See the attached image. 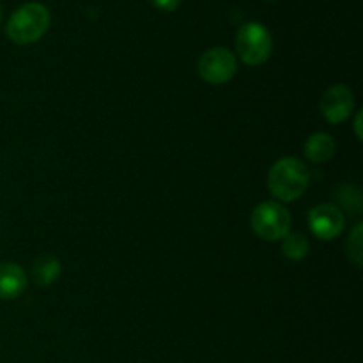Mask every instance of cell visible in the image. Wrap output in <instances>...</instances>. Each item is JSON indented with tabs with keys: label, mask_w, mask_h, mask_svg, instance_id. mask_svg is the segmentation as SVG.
<instances>
[{
	"label": "cell",
	"mask_w": 363,
	"mask_h": 363,
	"mask_svg": "<svg viewBox=\"0 0 363 363\" xmlns=\"http://www.w3.org/2000/svg\"><path fill=\"white\" fill-rule=\"evenodd\" d=\"M160 11H174L181 4V0H151Z\"/></svg>",
	"instance_id": "cell-13"
},
{
	"label": "cell",
	"mask_w": 363,
	"mask_h": 363,
	"mask_svg": "<svg viewBox=\"0 0 363 363\" xmlns=\"http://www.w3.org/2000/svg\"><path fill=\"white\" fill-rule=\"evenodd\" d=\"M27 289V275L14 262H0V300H14Z\"/></svg>",
	"instance_id": "cell-8"
},
{
	"label": "cell",
	"mask_w": 363,
	"mask_h": 363,
	"mask_svg": "<svg viewBox=\"0 0 363 363\" xmlns=\"http://www.w3.org/2000/svg\"><path fill=\"white\" fill-rule=\"evenodd\" d=\"M0 21H2V6H0Z\"/></svg>",
	"instance_id": "cell-15"
},
{
	"label": "cell",
	"mask_w": 363,
	"mask_h": 363,
	"mask_svg": "<svg viewBox=\"0 0 363 363\" xmlns=\"http://www.w3.org/2000/svg\"><path fill=\"white\" fill-rule=\"evenodd\" d=\"M362 223H358L350 234V240H347V255H350L351 261L360 268L362 266Z\"/></svg>",
	"instance_id": "cell-12"
},
{
	"label": "cell",
	"mask_w": 363,
	"mask_h": 363,
	"mask_svg": "<svg viewBox=\"0 0 363 363\" xmlns=\"http://www.w3.org/2000/svg\"><path fill=\"white\" fill-rule=\"evenodd\" d=\"M308 250H311V245L303 234L289 233L282 240V252L291 261H301V259L307 257Z\"/></svg>",
	"instance_id": "cell-11"
},
{
	"label": "cell",
	"mask_w": 363,
	"mask_h": 363,
	"mask_svg": "<svg viewBox=\"0 0 363 363\" xmlns=\"http://www.w3.org/2000/svg\"><path fill=\"white\" fill-rule=\"evenodd\" d=\"M308 223L311 230L319 238V240H335L344 230V215L339 208L333 204L315 206L308 215Z\"/></svg>",
	"instance_id": "cell-7"
},
{
	"label": "cell",
	"mask_w": 363,
	"mask_h": 363,
	"mask_svg": "<svg viewBox=\"0 0 363 363\" xmlns=\"http://www.w3.org/2000/svg\"><path fill=\"white\" fill-rule=\"evenodd\" d=\"M311 174L298 158H282L269 169L268 188L280 202L298 201L307 191Z\"/></svg>",
	"instance_id": "cell-1"
},
{
	"label": "cell",
	"mask_w": 363,
	"mask_h": 363,
	"mask_svg": "<svg viewBox=\"0 0 363 363\" xmlns=\"http://www.w3.org/2000/svg\"><path fill=\"white\" fill-rule=\"evenodd\" d=\"M250 227L261 240L279 241L289 234L291 215L277 201L261 202L250 215Z\"/></svg>",
	"instance_id": "cell-4"
},
{
	"label": "cell",
	"mask_w": 363,
	"mask_h": 363,
	"mask_svg": "<svg viewBox=\"0 0 363 363\" xmlns=\"http://www.w3.org/2000/svg\"><path fill=\"white\" fill-rule=\"evenodd\" d=\"M60 275V262L59 259L53 257V255H43L38 261L34 262V268H32V277H34V282L39 286L46 287L52 286Z\"/></svg>",
	"instance_id": "cell-10"
},
{
	"label": "cell",
	"mask_w": 363,
	"mask_h": 363,
	"mask_svg": "<svg viewBox=\"0 0 363 363\" xmlns=\"http://www.w3.org/2000/svg\"><path fill=\"white\" fill-rule=\"evenodd\" d=\"M321 113L325 119L332 124L344 123L347 117L353 113L354 98L353 92L346 85H333L323 94L321 103H319Z\"/></svg>",
	"instance_id": "cell-6"
},
{
	"label": "cell",
	"mask_w": 363,
	"mask_h": 363,
	"mask_svg": "<svg viewBox=\"0 0 363 363\" xmlns=\"http://www.w3.org/2000/svg\"><path fill=\"white\" fill-rule=\"evenodd\" d=\"M234 43H236V52L240 59L248 66H261L272 55V34L264 25L257 21H248L241 25Z\"/></svg>",
	"instance_id": "cell-3"
},
{
	"label": "cell",
	"mask_w": 363,
	"mask_h": 363,
	"mask_svg": "<svg viewBox=\"0 0 363 363\" xmlns=\"http://www.w3.org/2000/svg\"><path fill=\"white\" fill-rule=\"evenodd\" d=\"M236 71V57L223 46H215V48L208 50L199 59V74L202 80L211 85L227 84L229 80H233Z\"/></svg>",
	"instance_id": "cell-5"
},
{
	"label": "cell",
	"mask_w": 363,
	"mask_h": 363,
	"mask_svg": "<svg viewBox=\"0 0 363 363\" xmlns=\"http://www.w3.org/2000/svg\"><path fill=\"white\" fill-rule=\"evenodd\" d=\"M303 151L312 163H325L335 155V140L328 133H314L305 142Z\"/></svg>",
	"instance_id": "cell-9"
},
{
	"label": "cell",
	"mask_w": 363,
	"mask_h": 363,
	"mask_svg": "<svg viewBox=\"0 0 363 363\" xmlns=\"http://www.w3.org/2000/svg\"><path fill=\"white\" fill-rule=\"evenodd\" d=\"M50 27V11L39 2H28L11 14L6 34L16 45H30L41 39Z\"/></svg>",
	"instance_id": "cell-2"
},
{
	"label": "cell",
	"mask_w": 363,
	"mask_h": 363,
	"mask_svg": "<svg viewBox=\"0 0 363 363\" xmlns=\"http://www.w3.org/2000/svg\"><path fill=\"white\" fill-rule=\"evenodd\" d=\"M354 133L358 138H362V112H358L357 119H354Z\"/></svg>",
	"instance_id": "cell-14"
}]
</instances>
